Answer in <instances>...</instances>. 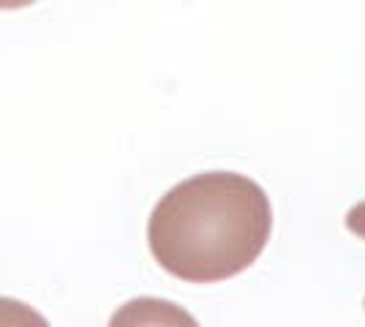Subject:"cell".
<instances>
[{
	"label": "cell",
	"mask_w": 365,
	"mask_h": 327,
	"mask_svg": "<svg viewBox=\"0 0 365 327\" xmlns=\"http://www.w3.org/2000/svg\"><path fill=\"white\" fill-rule=\"evenodd\" d=\"M36 0H0V11H16V9H25L33 6Z\"/></svg>",
	"instance_id": "3"
},
{
	"label": "cell",
	"mask_w": 365,
	"mask_h": 327,
	"mask_svg": "<svg viewBox=\"0 0 365 327\" xmlns=\"http://www.w3.org/2000/svg\"><path fill=\"white\" fill-rule=\"evenodd\" d=\"M346 229H349L354 237L365 240V202H357L346 213Z\"/></svg>",
	"instance_id": "2"
},
{
	"label": "cell",
	"mask_w": 365,
	"mask_h": 327,
	"mask_svg": "<svg viewBox=\"0 0 365 327\" xmlns=\"http://www.w3.org/2000/svg\"><path fill=\"white\" fill-rule=\"evenodd\" d=\"M273 234L270 197L237 172H202L169 188L153 207L148 246L169 276L191 284L235 279Z\"/></svg>",
	"instance_id": "1"
}]
</instances>
